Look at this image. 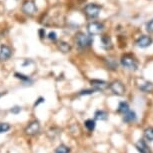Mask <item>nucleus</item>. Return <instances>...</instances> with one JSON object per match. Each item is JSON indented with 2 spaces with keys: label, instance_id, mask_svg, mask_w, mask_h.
<instances>
[{
  "label": "nucleus",
  "instance_id": "obj_1",
  "mask_svg": "<svg viewBox=\"0 0 153 153\" xmlns=\"http://www.w3.org/2000/svg\"><path fill=\"white\" fill-rule=\"evenodd\" d=\"M75 42H76L78 47L84 49V48L89 47V46H91L92 42H93V39H92L91 36L86 35L85 33L78 32L75 35Z\"/></svg>",
  "mask_w": 153,
  "mask_h": 153
},
{
  "label": "nucleus",
  "instance_id": "obj_2",
  "mask_svg": "<svg viewBox=\"0 0 153 153\" xmlns=\"http://www.w3.org/2000/svg\"><path fill=\"white\" fill-rule=\"evenodd\" d=\"M100 12H101V6L95 3L87 4L84 7V13L86 14V16L90 19H94V18H96V17H98Z\"/></svg>",
  "mask_w": 153,
  "mask_h": 153
},
{
  "label": "nucleus",
  "instance_id": "obj_3",
  "mask_svg": "<svg viewBox=\"0 0 153 153\" xmlns=\"http://www.w3.org/2000/svg\"><path fill=\"white\" fill-rule=\"evenodd\" d=\"M21 10L24 14H26L28 16H33L34 14L37 12V6L35 2L33 0H26L23 2Z\"/></svg>",
  "mask_w": 153,
  "mask_h": 153
},
{
  "label": "nucleus",
  "instance_id": "obj_4",
  "mask_svg": "<svg viewBox=\"0 0 153 153\" xmlns=\"http://www.w3.org/2000/svg\"><path fill=\"white\" fill-rule=\"evenodd\" d=\"M104 29V25L100 22H90L87 25V31L90 35H97V34H100Z\"/></svg>",
  "mask_w": 153,
  "mask_h": 153
},
{
  "label": "nucleus",
  "instance_id": "obj_5",
  "mask_svg": "<svg viewBox=\"0 0 153 153\" xmlns=\"http://www.w3.org/2000/svg\"><path fill=\"white\" fill-rule=\"evenodd\" d=\"M121 64L123 67H125L129 70H136L137 69V62L133 57L125 55L121 58Z\"/></svg>",
  "mask_w": 153,
  "mask_h": 153
},
{
  "label": "nucleus",
  "instance_id": "obj_6",
  "mask_svg": "<svg viewBox=\"0 0 153 153\" xmlns=\"http://www.w3.org/2000/svg\"><path fill=\"white\" fill-rule=\"evenodd\" d=\"M109 88H110V90L116 95H120L121 96V95H123L125 93V87H124L123 83L121 81H118V80L112 82L111 84L109 85Z\"/></svg>",
  "mask_w": 153,
  "mask_h": 153
},
{
  "label": "nucleus",
  "instance_id": "obj_7",
  "mask_svg": "<svg viewBox=\"0 0 153 153\" xmlns=\"http://www.w3.org/2000/svg\"><path fill=\"white\" fill-rule=\"evenodd\" d=\"M12 55V49L7 45H1L0 47V61H6Z\"/></svg>",
  "mask_w": 153,
  "mask_h": 153
},
{
  "label": "nucleus",
  "instance_id": "obj_8",
  "mask_svg": "<svg viewBox=\"0 0 153 153\" xmlns=\"http://www.w3.org/2000/svg\"><path fill=\"white\" fill-rule=\"evenodd\" d=\"M40 131V124L38 121H32L26 128H25V133L27 135H36Z\"/></svg>",
  "mask_w": 153,
  "mask_h": 153
},
{
  "label": "nucleus",
  "instance_id": "obj_9",
  "mask_svg": "<svg viewBox=\"0 0 153 153\" xmlns=\"http://www.w3.org/2000/svg\"><path fill=\"white\" fill-rule=\"evenodd\" d=\"M152 42H153V40L150 36L142 35L137 39L136 45L140 48H146V47H149V46L152 44Z\"/></svg>",
  "mask_w": 153,
  "mask_h": 153
},
{
  "label": "nucleus",
  "instance_id": "obj_10",
  "mask_svg": "<svg viewBox=\"0 0 153 153\" xmlns=\"http://www.w3.org/2000/svg\"><path fill=\"white\" fill-rule=\"evenodd\" d=\"M91 85H92V87L94 88V90H100V91L105 90V89L108 87L107 82L103 81V80H99V79L91 80Z\"/></svg>",
  "mask_w": 153,
  "mask_h": 153
},
{
  "label": "nucleus",
  "instance_id": "obj_11",
  "mask_svg": "<svg viewBox=\"0 0 153 153\" xmlns=\"http://www.w3.org/2000/svg\"><path fill=\"white\" fill-rule=\"evenodd\" d=\"M123 121L126 123H131V122H134V121H136L137 119V115L136 113L133 111V110H130L129 109L128 111L126 112V113L123 114Z\"/></svg>",
  "mask_w": 153,
  "mask_h": 153
},
{
  "label": "nucleus",
  "instance_id": "obj_12",
  "mask_svg": "<svg viewBox=\"0 0 153 153\" xmlns=\"http://www.w3.org/2000/svg\"><path fill=\"white\" fill-rule=\"evenodd\" d=\"M136 148L137 150L139 151L140 153H149V148L148 146H147L146 142L144 141L143 139H140L138 142L136 143Z\"/></svg>",
  "mask_w": 153,
  "mask_h": 153
},
{
  "label": "nucleus",
  "instance_id": "obj_13",
  "mask_svg": "<svg viewBox=\"0 0 153 153\" xmlns=\"http://www.w3.org/2000/svg\"><path fill=\"white\" fill-rule=\"evenodd\" d=\"M94 116H95V119H96V120L104 121V120H107L108 113L106 111H104V110H97L96 112H95Z\"/></svg>",
  "mask_w": 153,
  "mask_h": 153
},
{
  "label": "nucleus",
  "instance_id": "obj_14",
  "mask_svg": "<svg viewBox=\"0 0 153 153\" xmlns=\"http://www.w3.org/2000/svg\"><path fill=\"white\" fill-rule=\"evenodd\" d=\"M58 48L63 53H69L71 51V46L69 45V43L65 41H60L58 43Z\"/></svg>",
  "mask_w": 153,
  "mask_h": 153
},
{
  "label": "nucleus",
  "instance_id": "obj_15",
  "mask_svg": "<svg viewBox=\"0 0 153 153\" xmlns=\"http://www.w3.org/2000/svg\"><path fill=\"white\" fill-rule=\"evenodd\" d=\"M128 110H129L128 103L125 102V101H122V102L119 103V105H118V109H117V111L119 112V113L124 114V113H126Z\"/></svg>",
  "mask_w": 153,
  "mask_h": 153
},
{
  "label": "nucleus",
  "instance_id": "obj_16",
  "mask_svg": "<svg viewBox=\"0 0 153 153\" xmlns=\"http://www.w3.org/2000/svg\"><path fill=\"white\" fill-rule=\"evenodd\" d=\"M140 90L144 92H152L153 91V84L151 82H144L143 84L139 85Z\"/></svg>",
  "mask_w": 153,
  "mask_h": 153
},
{
  "label": "nucleus",
  "instance_id": "obj_17",
  "mask_svg": "<svg viewBox=\"0 0 153 153\" xmlns=\"http://www.w3.org/2000/svg\"><path fill=\"white\" fill-rule=\"evenodd\" d=\"M144 135H145L146 139H148L149 141H153V128L152 127H148L147 129H145Z\"/></svg>",
  "mask_w": 153,
  "mask_h": 153
},
{
  "label": "nucleus",
  "instance_id": "obj_18",
  "mask_svg": "<svg viewBox=\"0 0 153 153\" xmlns=\"http://www.w3.org/2000/svg\"><path fill=\"white\" fill-rule=\"evenodd\" d=\"M84 124H85V127L88 129L89 131H93L94 130V128H95V121L94 120L88 119V120L85 121Z\"/></svg>",
  "mask_w": 153,
  "mask_h": 153
},
{
  "label": "nucleus",
  "instance_id": "obj_19",
  "mask_svg": "<svg viewBox=\"0 0 153 153\" xmlns=\"http://www.w3.org/2000/svg\"><path fill=\"white\" fill-rule=\"evenodd\" d=\"M101 41L103 43V46L105 48H111V40L110 37L108 36H102L101 37Z\"/></svg>",
  "mask_w": 153,
  "mask_h": 153
},
{
  "label": "nucleus",
  "instance_id": "obj_20",
  "mask_svg": "<svg viewBox=\"0 0 153 153\" xmlns=\"http://www.w3.org/2000/svg\"><path fill=\"white\" fill-rule=\"evenodd\" d=\"M55 153H70V148L66 145H60L55 149Z\"/></svg>",
  "mask_w": 153,
  "mask_h": 153
},
{
  "label": "nucleus",
  "instance_id": "obj_21",
  "mask_svg": "<svg viewBox=\"0 0 153 153\" xmlns=\"http://www.w3.org/2000/svg\"><path fill=\"white\" fill-rule=\"evenodd\" d=\"M10 125L8 123H0V134L5 133V132L10 130Z\"/></svg>",
  "mask_w": 153,
  "mask_h": 153
},
{
  "label": "nucleus",
  "instance_id": "obj_22",
  "mask_svg": "<svg viewBox=\"0 0 153 153\" xmlns=\"http://www.w3.org/2000/svg\"><path fill=\"white\" fill-rule=\"evenodd\" d=\"M15 77L16 78H18L20 80H22V81H30V78L26 75L22 74V73H15Z\"/></svg>",
  "mask_w": 153,
  "mask_h": 153
},
{
  "label": "nucleus",
  "instance_id": "obj_23",
  "mask_svg": "<svg viewBox=\"0 0 153 153\" xmlns=\"http://www.w3.org/2000/svg\"><path fill=\"white\" fill-rule=\"evenodd\" d=\"M107 63H108L109 68H111V69H116V68H117V63L115 62L114 60L108 59V60H107Z\"/></svg>",
  "mask_w": 153,
  "mask_h": 153
},
{
  "label": "nucleus",
  "instance_id": "obj_24",
  "mask_svg": "<svg viewBox=\"0 0 153 153\" xmlns=\"http://www.w3.org/2000/svg\"><path fill=\"white\" fill-rule=\"evenodd\" d=\"M146 30L148 31V32H153V19L150 20L146 24Z\"/></svg>",
  "mask_w": 153,
  "mask_h": 153
},
{
  "label": "nucleus",
  "instance_id": "obj_25",
  "mask_svg": "<svg viewBox=\"0 0 153 153\" xmlns=\"http://www.w3.org/2000/svg\"><path fill=\"white\" fill-rule=\"evenodd\" d=\"M48 38L50 40H52V41H54V40L57 39V34L54 32V31H52V32H50L48 34Z\"/></svg>",
  "mask_w": 153,
  "mask_h": 153
},
{
  "label": "nucleus",
  "instance_id": "obj_26",
  "mask_svg": "<svg viewBox=\"0 0 153 153\" xmlns=\"http://www.w3.org/2000/svg\"><path fill=\"white\" fill-rule=\"evenodd\" d=\"M11 112H12L13 114H18L20 111H21V107H19V106H14L13 108H11Z\"/></svg>",
  "mask_w": 153,
  "mask_h": 153
},
{
  "label": "nucleus",
  "instance_id": "obj_27",
  "mask_svg": "<svg viewBox=\"0 0 153 153\" xmlns=\"http://www.w3.org/2000/svg\"><path fill=\"white\" fill-rule=\"evenodd\" d=\"M95 90L94 89H92V90H82V91H80V95H86V94H92L93 93Z\"/></svg>",
  "mask_w": 153,
  "mask_h": 153
},
{
  "label": "nucleus",
  "instance_id": "obj_28",
  "mask_svg": "<svg viewBox=\"0 0 153 153\" xmlns=\"http://www.w3.org/2000/svg\"><path fill=\"white\" fill-rule=\"evenodd\" d=\"M44 100H45V99H44V98H43V97H39L38 99H37V101H36V102L34 103V106H37V105H39L40 103L44 102Z\"/></svg>",
  "mask_w": 153,
  "mask_h": 153
}]
</instances>
